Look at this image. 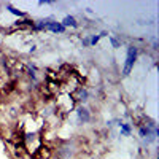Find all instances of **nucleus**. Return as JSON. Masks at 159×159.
Segmentation results:
<instances>
[{
  "instance_id": "f03ea898",
  "label": "nucleus",
  "mask_w": 159,
  "mask_h": 159,
  "mask_svg": "<svg viewBox=\"0 0 159 159\" xmlns=\"http://www.w3.org/2000/svg\"><path fill=\"white\" fill-rule=\"evenodd\" d=\"M56 153H57V159H75V154H76L75 140H62Z\"/></svg>"
},
{
  "instance_id": "dca6fc26",
  "label": "nucleus",
  "mask_w": 159,
  "mask_h": 159,
  "mask_svg": "<svg viewBox=\"0 0 159 159\" xmlns=\"http://www.w3.org/2000/svg\"><path fill=\"white\" fill-rule=\"evenodd\" d=\"M84 11L88 13V15H92V8H89V7H88V8H84Z\"/></svg>"
},
{
  "instance_id": "0eeeda50",
  "label": "nucleus",
  "mask_w": 159,
  "mask_h": 159,
  "mask_svg": "<svg viewBox=\"0 0 159 159\" xmlns=\"http://www.w3.org/2000/svg\"><path fill=\"white\" fill-rule=\"evenodd\" d=\"M61 24L64 25L65 29H78V21H76V18L75 16H72V15H67V16H64V19L61 21Z\"/></svg>"
},
{
  "instance_id": "2eb2a0df",
  "label": "nucleus",
  "mask_w": 159,
  "mask_h": 159,
  "mask_svg": "<svg viewBox=\"0 0 159 159\" xmlns=\"http://www.w3.org/2000/svg\"><path fill=\"white\" fill-rule=\"evenodd\" d=\"M35 51H37V45H32V46L29 48V52L32 54V52H35Z\"/></svg>"
},
{
  "instance_id": "1a4fd4ad",
  "label": "nucleus",
  "mask_w": 159,
  "mask_h": 159,
  "mask_svg": "<svg viewBox=\"0 0 159 159\" xmlns=\"http://www.w3.org/2000/svg\"><path fill=\"white\" fill-rule=\"evenodd\" d=\"M132 132H134V126H132L130 123L123 121L121 124H119V135L121 137H130Z\"/></svg>"
},
{
  "instance_id": "f257e3e1",
  "label": "nucleus",
  "mask_w": 159,
  "mask_h": 159,
  "mask_svg": "<svg viewBox=\"0 0 159 159\" xmlns=\"http://www.w3.org/2000/svg\"><path fill=\"white\" fill-rule=\"evenodd\" d=\"M137 57H139V48L135 45H129L127 51H126V61H124V65H123V72H121L123 76H127L132 70H134Z\"/></svg>"
},
{
  "instance_id": "ddd939ff",
  "label": "nucleus",
  "mask_w": 159,
  "mask_h": 159,
  "mask_svg": "<svg viewBox=\"0 0 159 159\" xmlns=\"http://www.w3.org/2000/svg\"><path fill=\"white\" fill-rule=\"evenodd\" d=\"M157 46H159V43H157V40H154V42H153V51H157Z\"/></svg>"
},
{
  "instance_id": "4468645a",
  "label": "nucleus",
  "mask_w": 159,
  "mask_h": 159,
  "mask_svg": "<svg viewBox=\"0 0 159 159\" xmlns=\"http://www.w3.org/2000/svg\"><path fill=\"white\" fill-rule=\"evenodd\" d=\"M108 35H110V34H108L107 30H102V32L99 34V37H100V38H102V37H108Z\"/></svg>"
},
{
  "instance_id": "20e7f679",
  "label": "nucleus",
  "mask_w": 159,
  "mask_h": 159,
  "mask_svg": "<svg viewBox=\"0 0 159 159\" xmlns=\"http://www.w3.org/2000/svg\"><path fill=\"white\" fill-rule=\"evenodd\" d=\"M73 100L78 103V105H86L88 102H89V99H91V92H89V89L88 88H84V86H78L75 91H73Z\"/></svg>"
},
{
  "instance_id": "423d86ee",
  "label": "nucleus",
  "mask_w": 159,
  "mask_h": 159,
  "mask_svg": "<svg viewBox=\"0 0 159 159\" xmlns=\"http://www.w3.org/2000/svg\"><path fill=\"white\" fill-rule=\"evenodd\" d=\"M51 154H52V151H51V148L48 147V145H40V147L32 153V159H49L51 157Z\"/></svg>"
},
{
  "instance_id": "9b49d317",
  "label": "nucleus",
  "mask_w": 159,
  "mask_h": 159,
  "mask_svg": "<svg viewBox=\"0 0 159 159\" xmlns=\"http://www.w3.org/2000/svg\"><path fill=\"white\" fill-rule=\"evenodd\" d=\"M81 46L83 48H91V35H84L81 38Z\"/></svg>"
},
{
  "instance_id": "f8f14e48",
  "label": "nucleus",
  "mask_w": 159,
  "mask_h": 159,
  "mask_svg": "<svg viewBox=\"0 0 159 159\" xmlns=\"http://www.w3.org/2000/svg\"><path fill=\"white\" fill-rule=\"evenodd\" d=\"M99 42H100V37H99V34H97V35H91V46H96Z\"/></svg>"
},
{
  "instance_id": "39448f33",
  "label": "nucleus",
  "mask_w": 159,
  "mask_h": 159,
  "mask_svg": "<svg viewBox=\"0 0 159 159\" xmlns=\"http://www.w3.org/2000/svg\"><path fill=\"white\" fill-rule=\"evenodd\" d=\"M46 32H52V34H59V35H64L67 32V29L61 24V21H56L54 18H51L46 24Z\"/></svg>"
},
{
  "instance_id": "6e6552de",
  "label": "nucleus",
  "mask_w": 159,
  "mask_h": 159,
  "mask_svg": "<svg viewBox=\"0 0 159 159\" xmlns=\"http://www.w3.org/2000/svg\"><path fill=\"white\" fill-rule=\"evenodd\" d=\"M5 10H7L8 13H11L13 16L19 18V19L27 18V13H25V11H22V10H19V8H16V7H13L11 3H7V5H5Z\"/></svg>"
},
{
  "instance_id": "9d476101",
  "label": "nucleus",
  "mask_w": 159,
  "mask_h": 159,
  "mask_svg": "<svg viewBox=\"0 0 159 159\" xmlns=\"http://www.w3.org/2000/svg\"><path fill=\"white\" fill-rule=\"evenodd\" d=\"M108 42H110L111 48H115V49L121 48V40H119V38H116V37H113V35H108Z\"/></svg>"
},
{
  "instance_id": "7ed1b4c3",
  "label": "nucleus",
  "mask_w": 159,
  "mask_h": 159,
  "mask_svg": "<svg viewBox=\"0 0 159 159\" xmlns=\"http://www.w3.org/2000/svg\"><path fill=\"white\" fill-rule=\"evenodd\" d=\"M73 111H75V118H76L78 126H84V124L91 123L92 115H91V110L86 107V105H76Z\"/></svg>"
}]
</instances>
